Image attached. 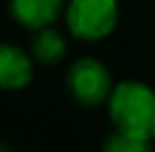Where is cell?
<instances>
[{
    "instance_id": "cell-1",
    "label": "cell",
    "mask_w": 155,
    "mask_h": 152,
    "mask_svg": "<svg viewBox=\"0 0 155 152\" xmlns=\"http://www.w3.org/2000/svg\"><path fill=\"white\" fill-rule=\"evenodd\" d=\"M109 117L115 131L138 140H155V90L143 81H122L109 96Z\"/></svg>"
},
{
    "instance_id": "cell-2",
    "label": "cell",
    "mask_w": 155,
    "mask_h": 152,
    "mask_svg": "<svg viewBox=\"0 0 155 152\" xmlns=\"http://www.w3.org/2000/svg\"><path fill=\"white\" fill-rule=\"evenodd\" d=\"M65 21L71 36L84 42L107 38L120 21L117 0H69Z\"/></svg>"
},
{
    "instance_id": "cell-3",
    "label": "cell",
    "mask_w": 155,
    "mask_h": 152,
    "mask_svg": "<svg viewBox=\"0 0 155 152\" xmlns=\"http://www.w3.org/2000/svg\"><path fill=\"white\" fill-rule=\"evenodd\" d=\"M67 88L82 106L94 108L109 100V96L113 92L111 73H109L107 65H103L101 60H97L92 56H82L74 60V65L69 67Z\"/></svg>"
},
{
    "instance_id": "cell-4",
    "label": "cell",
    "mask_w": 155,
    "mask_h": 152,
    "mask_svg": "<svg viewBox=\"0 0 155 152\" xmlns=\"http://www.w3.org/2000/svg\"><path fill=\"white\" fill-rule=\"evenodd\" d=\"M63 8L65 0H8L11 17L31 31L51 27Z\"/></svg>"
},
{
    "instance_id": "cell-5",
    "label": "cell",
    "mask_w": 155,
    "mask_h": 152,
    "mask_svg": "<svg viewBox=\"0 0 155 152\" xmlns=\"http://www.w3.org/2000/svg\"><path fill=\"white\" fill-rule=\"evenodd\" d=\"M34 65L25 52L13 44H0V90L17 92L29 85Z\"/></svg>"
},
{
    "instance_id": "cell-6",
    "label": "cell",
    "mask_w": 155,
    "mask_h": 152,
    "mask_svg": "<svg viewBox=\"0 0 155 152\" xmlns=\"http://www.w3.org/2000/svg\"><path fill=\"white\" fill-rule=\"evenodd\" d=\"M67 52V42L65 38L52 29V27H44L38 29L34 40H31V56L42 63V65H57L63 60Z\"/></svg>"
},
{
    "instance_id": "cell-7",
    "label": "cell",
    "mask_w": 155,
    "mask_h": 152,
    "mask_svg": "<svg viewBox=\"0 0 155 152\" xmlns=\"http://www.w3.org/2000/svg\"><path fill=\"white\" fill-rule=\"evenodd\" d=\"M103 152H153L151 142L126 135L122 131L111 133L103 144Z\"/></svg>"
},
{
    "instance_id": "cell-8",
    "label": "cell",
    "mask_w": 155,
    "mask_h": 152,
    "mask_svg": "<svg viewBox=\"0 0 155 152\" xmlns=\"http://www.w3.org/2000/svg\"><path fill=\"white\" fill-rule=\"evenodd\" d=\"M0 152H8V150H6V148H4V146H0Z\"/></svg>"
}]
</instances>
